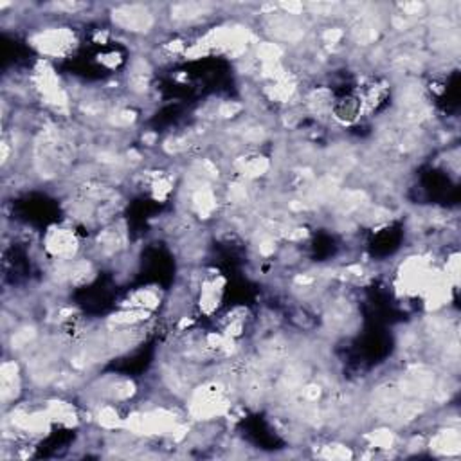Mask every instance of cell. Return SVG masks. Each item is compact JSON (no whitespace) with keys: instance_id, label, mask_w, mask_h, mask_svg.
Masks as SVG:
<instances>
[{"instance_id":"9","label":"cell","mask_w":461,"mask_h":461,"mask_svg":"<svg viewBox=\"0 0 461 461\" xmlns=\"http://www.w3.org/2000/svg\"><path fill=\"white\" fill-rule=\"evenodd\" d=\"M207 9H209L207 4H195V2L177 4L172 8V16L173 20H179V22H191V20H196L206 15Z\"/></svg>"},{"instance_id":"5","label":"cell","mask_w":461,"mask_h":461,"mask_svg":"<svg viewBox=\"0 0 461 461\" xmlns=\"http://www.w3.org/2000/svg\"><path fill=\"white\" fill-rule=\"evenodd\" d=\"M2 400L9 402L15 400L20 393V370L15 360H8L2 364Z\"/></svg>"},{"instance_id":"1","label":"cell","mask_w":461,"mask_h":461,"mask_svg":"<svg viewBox=\"0 0 461 461\" xmlns=\"http://www.w3.org/2000/svg\"><path fill=\"white\" fill-rule=\"evenodd\" d=\"M76 43V36L71 29L67 28H52V29H43L38 35L33 38V45L38 49L42 55L52 56H65L67 52L72 51Z\"/></svg>"},{"instance_id":"6","label":"cell","mask_w":461,"mask_h":461,"mask_svg":"<svg viewBox=\"0 0 461 461\" xmlns=\"http://www.w3.org/2000/svg\"><path fill=\"white\" fill-rule=\"evenodd\" d=\"M431 449L440 454H457L460 452V434L454 429L440 431L431 440Z\"/></svg>"},{"instance_id":"4","label":"cell","mask_w":461,"mask_h":461,"mask_svg":"<svg viewBox=\"0 0 461 461\" xmlns=\"http://www.w3.org/2000/svg\"><path fill=\"white\" fill-rule=\"evenodd\" d=\"M362 99L360 96H348V98L337 99L335 103H332V116L343 125H350V123L357 121L359 116L362 113Z\"/></svg>"},{"instance_id":"3","label":"cell","mask_w":461,"mask_h":461,"mask_svg":"<svg viewBox=\"0 0 461 461\" xmlns=\"http://www.w3.org/2000/svg\"><path fill=\"white\" fill-rule=\"evenodd\" d=\"M45 249L52 258L60 262H69L78 252V238L74 230L63 229V227H52L45 235Z\"/></svg>"},{"instance_id":"7","label":"cell","mask_w":461,"mask_h":461,"mask_svg":"<svg viewBox=\"0 0 461 461\" xmlns=\"http://www.w3.org/2000/svg\"><path fill=\"white\" fill-rule=\"evenodd\" d=\"M160 303V297L155 290L150 289H141L133 292L132 296L128 297V306L130 309H139V310H153L157 309Z\"/></svg>"},{"instance_id":"10","label":"cell","mask_w":461,"mask_h":461,"mask_svg":"<svg viewBox=\"0 0 461 461\" xmlns=\"http://www.w3.org/2000/svg\"><path fill=\"white\" fill-rule=\"evenodd\" d=\"M340 38H343V31L337 28L326 29L325 35H323V40H325L326 43H339Z\"/></svg>"},{"instance_id":"2","label":"cell","mask_w":461,"mask_h":461,"mask_svg":"<svg viewBox=\"0 0 461 461\" xmlns=\"http://www.w3.org/2000/svg\"><path fill=\"white\" fill-rule=\"evenodd\" d=\"M113 24L130 33H146L153 26V15L145 6H121L112 11Z\"/></svg>"},{"instance_id":"8","label":"cell","mask_w":461,"mask_h":461,"mask_svg":"<svg viewBox=\"0 0 461 461\" xmlns=\"http://www.w3.org/2000/svg\"><path fill=\"white\" fill-rule=\"evenodd\" d=\"M240 172L245 179H256V177H262L263 173H267L269 170V160L262 155L255 157H243L238 162Z\"/></svg>"}]
</instances>
